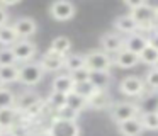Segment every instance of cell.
I'll return each instance as SVG.
<instances>
[{
  "mask_svg": "<svg viewBox=\"0 0 158 136\" xmlns=\"http://www.w3.org/2000/svg\"><path fill=\"white\" fill-rule=\"evenodd\" d=\"M9 22V14L7 10H5V7L0 5V26H4V24Z\"/></svg>",
  "mask_w": 158,
  "mask_h": 136,
  "instance_id": "35",
  "label": "cell"
},
{
  "mask_svg": "<svg viewBox=\"0 0 158 136\" xmlns=\"http://www.w3.org/2000/svg\"><path fill=\"white\" fill-rule=\"evenodd\" d=\"M85 66L89 70L95 71H109L112 66L110 54L106 53L104 49H94L89 54H85Z\"/></svg>",
  "mask_w": 158,
  "mask_h": 136,
  "instance_id": "4",
  "label": "cell"
},
{
  "mask_svg": "<svg viewBox=\"0 0 158 136\" xmlns=\"http://www.w3.org/2000/svg\"><path fill=\"white\" fill-rule=\"evenodd\" d=\"M49 14L55 20L65 22V20L73 19L75 15V5L70 0H53V3L49 5Z\"/></svg>",
  "mask_w": 158,
  "mask_h": 136,
  "instance_id": "6",
  "label": "cell"
},
{
  "mask_svg": "<svg viewBox=\"0 0 158 136\" xmlns=\"http://www.w3.org/2000/svg\"><path fill=\"white\" fill-rule=\"evenodd\" d=\"M10 49H12V53H14V56H15L17 61L27 63V61H31L32 58L36 56L38 48H36V44L32 43V41H29V39H17L10 46Z\"/></svg>",
  "mask_w": 158,
  "mask_h": 136,
  "instance_id": "5",
  "label": "cell"
},
{
  "mask_svg": "<svg viewBox=\"0 0 158 136\" xmlns=\"http://www.w3.org/2000/svg\"><path fill=\"white\" fill-rule=\"evenodd\" d=\"M100 46L106 53H117L124 48V39L116 32H107L100 37Z\"/></svg>",
  "mask_w": 158,
  "mask_h": 136,
  "instance_id": "12",
  "label": "cell"
},
{
  "mask_svg": "<svg viewBox=\"0 0 158 136\" xmlns=\"http://www.w3.org/2000/svg\"><path fill=\"white\" fill-rule=\"evenodd\" d=\"M150 39H151V37H148L146 34H141L139 31H136V32L127 34V37L124 39V48H126V49H129L131 53L139 54L141 49L146 46Z\"/></svg>",
  "mask_w": 158,
  "mask_h": 136,
  "instance_id": "10",
  "label": "cell"
},
{
  "mask_svg": "<svg viewBox=\"0 0 158 136\" xmlns=\"http://www.w3.org/2000/svg\"><path fill=\"white\" fill-rule=\"evenodd\" d=\"M21 0H0V5L2 7H12V5H17Z\"/></svg>",
  "mask_w": 158,
  "mask_h": 136,
  "instance_id": "37",
  "label": "cell"
},
{
  "mask_svg": "<svg viewBox=\"0 0 158 136\" xmlns=\"http://www.w3.org/2000/svg\"><path fill=\"white\" fill-rule=\"evenodd\" d=\"M12 27H14V31H15L19 39H27V37L34 36L36 31H38V24H36V20L31 19V17H19V19L12 24Z\"/></svg>",
  "mask_w": 158,
  "mask_h": 136,
  "instance_id": "9",
  "label": "cell"
},
{
  "mask_svg": "<svg viewBox=\"0 0 158 136\" xmlns=\"http://www.w3.org/2000/svg\"><path fill=\"white\" fill-rule=\"evenodd\" d=\"M66 105L72 109H77V111H82V109L87 107V99L77 95L75 92H68L66 94Z\"/></svg>",
  "mask_w": 158,
  "mask_h": 136,
  "instance_id": "30",
  "label": "cell"
},
{
  "mask_svg": "<svg viewBox=\"0 0 158 136\" xmlns=\"http://www.w3.org/2000/svg\"><path fill=\"white\" fill-rule=\"evenodd\" d=\"M119 90L124 95H129V97H139L144 92V82L136 75H129V77H124L119 82Z\"/></svg>",
  "mask_w": 158,
  "mask_h": 136,
  "instance_id": "8",
  "label": "cell"
},
{
  "mask_svg": "<svg viewBox=\"0 0 158 136\" xmlns=\"http://www.w3.org/2000/svg\"><path fill=\"white\" fill-rule=\"evenodd\" d=\"M78 116H80V111L72 109V107H68V105H63V107H60V109H55L53 117L55 119H65V121H77Z\"/></svg>",
  "mask_w": 158,
  "mask_h": 136,
  "instance_id": "27",
  "label": "cell"
},
{
  "mask_svg": "<svg viewBox=\"0 0 158 136\" xmlns=\"http://www.w3.org/2000/svg\"><path fill=\"white\" fill-rule=\"evenodd\" d=\"M144 87H150L151 92H155L158 88V70H156V65L155 66H150L146 77H144Z\"/></svg>",
  "mask_w": 158,
  "mask_h": 136,
  "instance_id": "32",
  "label": "cell"
},
{
  "mask_svg": "<svg viewBox=\"0 0 158 136\" xmlns=\"http://www.w3.org/2000/svg\"><path fill=\"white\" fill-rule=\"evenodd\" d=\"M70 49H72V41L65 36L55 37V39L51 41V46H49V51H53V53H56V54H61V56L68 54Z\"/></svg>",
  "mask_w": 158,
  "mask_h": 136,
  "instance_id": "20",
  "label": "cell"
},
{
  "mask_svg": "<svg viewBox=\"0 0 158 136\" xmlns=\"http://www.w3.org/2000/svg\"><path fill=\"white\" fill-rule=\"evenodd\" d=\"M15 104V94L5 87H0V109L12 107Z\"/></svg>",
  "mask_w": 158,
  "mask_h": 136,
  "instance_id": "31",
  "label": "cell"
},
{
  "mask_svg": "<svg viewBox=\"0 0 158 136\" xmlns=\"http://www.w3.org/2000/svg\"><path fill=\"white\" fill-rule=\"evenodd\" d=\"M63 61H65V56H61V54H56L53 53V51H46V54H43L41 61H39V65L43 66V70L44 71H58L63 68Z\"/></svg>",
  "mask_w": 158,
  "mask_h": 136,
  "instance_id": "13",
  "label": "cell"
},
{
  "mask_svg": "<svg viewBox=\"0 0 158 136\" xmlns=\"http://www.w3.org/2000/svg\"><path fill=\"white\" fill-rule=\"evenodd\" d=\"M66 105V94H61V92H55L51 90L49 97L46 99V107H51V109H60Z\"/></svg>",
  "mask_w": 158,
  "mask_h": 136,
  "instance_id": "29",
  "label": "cell"
},
{
  "mask_svg": "<svg viewBox=\"0 0 158 136\" xmlns=\"http://www.w3.org/2000/svg\"><path fill=\"white\" fill-rule=\"evenodd\" d=\"M85 66V54L77 53V54H65V61H63V68L68 71H73L77 68Z\"/></svg>",
  "mask_w": 158,
  "mask_h": 136,
  "instance_id": "22",
  "label": "cell"
},
{
  "mask_svg": "<svg viewBox=\"0 0 158 136\" xmlns=\"http://www.w3.org/2000/svg\"><path fill=\"white\" fill-rule=\"evenodd\" d=\"M17 39L19 37H17V34H15V31H14L12 26H9V24L0 26V46L10 48Z\"/></svg>",
  "mask_w": 158,
  "mask_h": 136,
  "instance_id": "21",
  "label": "cell"
},
{
  "mask_svg": "<svg viewBox=\"0 0 158 136\" xmlns=\"http://www.w3.org/2000/svg\"><path fill=\"white\" fill-rule=\"evenodd\" d=\"M70 78L73 82H83V80H89V75H90V70L87 66H82V68H77L73 71H68Z\"/></svg>",
  "mask_w": 158,
  "mask_h": 136,
  "instance_id": "34",
  "label": "cell"
},
{
  "mask_svg": "<svg viewBox=\"0 0 158 136\" xmlns=\"http://www.w3.org/2000/svg\"><path fill=\"white\" fill-rule=\"evenodd\" d=\"M48 136H80V126L77 121L53 117L48 126Z\"/></svg>",
  "mask_w": 158,
  "mask_h": 136,
  "instance_id": "3",
  "label": "cell"
},
{
  "mask_svg": "<svg viewBox=\"0 0 158 136\" xmlns=\"http://www.w3.org/2000/svg\"><path fill=\"white\" fill-rule=\"evenodd\" d=\"M139 121L143 124L144 129L148 131H156L158 129V114L156 111H148V112H143L139 116Z\"/></svg>",
  "mask_w": 158,
  "mask_h": 136,
  "instance_id": "25",
  "label": "cell"
},
{
  "mask_svg": "<svg viewBox=\"0 0 158 136\" xmlns=\"http://www.w3.org/2000/svg\"><path fill=\"white\" fill-rule=\"evenodd\" d=\"M39 99V95L38 94H32V92H27V94H22V97L19 99H15V104H14V107L19 111V114H21L22 111H26V109L29 107L31 104H34L36 100Z\"/></svg>",
  "mask_w": 158,
  "mask_h": 136,
  "instance_id": "28",
  "label": "cell"
},
{
  "mask_svg": "<svg viewBox=\"0 0 158 136\" xmlns=\"http://www.w3.org/2000/svg\"><path fill=\"white\" fill-rule=\"evenodd\" d=\"M0 87H4V83H2V80H0Z\"/></svg>",
  "mask_w": 158,
  "mask_h": 136,
  "instance_id": "39",
  "label": "cell"
},
{
  "mask_svg": "<svg viewBox=\"0 0 158 136\" xmlns=\"http://www.w3.org/2000/svg\"><path fill=\"white\" fill-rule=\"evenodd\" d=\"M146 2V0H124V3H126L129 9H134V7H139L143 5V3Z\"/></svg>",
  "mask_w": 158,
  "mask_h": 136,
  "instance_id": "36",
  "label": "cell"
},
{
  "mask_svg": "<svg viewBox=\"0 0 158 136\" xmlns=\"http://www.w3.org/2000/svg\"><path fill=\"white\" fill-rule=\"evenodd\" d=\"M0 136H17V133L14 129H0Z\"/></svg>",
  "mask_w": 158,
  "mask_h": 136,
  "instance_id": "38",
  "label": "cell"
},
{
  "mask_svg": "<svg viewBox=\"0 0 158 136\" xmlns=\"http://www.w3.org/2000/svg\"><path fill=\"white\" fill-rule=\"evenodd\" d=\"M72 92H75L77 95L83 99H89L90 95L95 92V87L90 83L89 80H83V82H73V87H72Z\"/></svg>",
  "mask_w": 158,
  "mask_h": 136,
  "instance_id": "24",
  "label": "cell"
},
{
  "mask_svg": "<svg viewBox=\"0 0 158 136\" xmlns=\"http://www.w3.org/2000/svg\"><path fill=\"white\" fill-rule=\"evenodd\" d=\"M72 87H73V80L70 78L68 73L58 75V77H55V80L51 82V90L61 92V94H68V92H72Z\"/></svg>",
  "mask_w": 158,
  "mask_h": 136,
  "instance_id": "18",
  "label": "cell"
},
{
  "mask_svg": "<svg viewBox=\"0 0 158 136\" xmlns=\"http://www.w3.org/2000/svg\"><path fill=\"white\" fill-rule=\"evenodd\" d=\"M44 109H46V100L44 99H41L39 97L38 100L34 102V104H31L26 111H22L21 114H24L26 117H31V119H36V117H39V116L44 112Z\"/></svg>",
  "mask_w": 158,
  "mask_h": 136,
  "instance_id": "26",
  "label": "cell"
},
{
  "mask_svg": "<svg viewBox=\"0 0 158 136\" xmlns=\"http://www.w3.org/2000/svg\"><path fill=\"white\" fill-rule=\"evenodd\" d=\"M19 77V66L17 65H9V66H0V80L2 83H12L17 82Z\"/></svg>",
  "mask_w": 158,
  "mask_h": 136,
  "instance_id": "23",
  "label": "cell"
},
{
  "mask_svg": "<svg viewBox=\"0 0 158 136\" xmlns=\"http://www.w3.org/2000/svg\"><path fill=\"white\" fill-rule=\"evenodd\" d=\"M139 56V63H144V65H150V66H155L158 61V48L155 44L153 39L148 41V44L141 49V53L138 54Z\"/></svg>",
  "mask_w": 158,
  "mask_h": 136,
  "instance_id": "15",
  "label": "cell"
},
{
  "mask_svg": "<svg viewBox=\"0 0 158 136\" xmlns=\"http://www.w3.org/2000/svg\"><path fill=\"white\" fill-rule=\"evenodd\" d=\"M112 102V97L106 88H95V92L87 99V107L94 111H109Z\"/></svg>",
  "mask_w": 158,
  "mask_h": 136,
  "instance_id": "7",
  "label": "cell"
},
{
  "mask_svg": "<svg viewBox=\"0 0 158 136\" xmlns=\"http://www.w3.org/2000/svg\"><path fill=\"white\" fill-rule=\"evenodd\" d=\"M117 131L121 133L123 136H139L141 133L144 131L143 124H141L139 117H131V119H126L123 122H117Z\"/></svg>",
  "mask_w": 158,
  "mask_h": 136,
  "instance_id": "11",
  "label": "cell"
},
{
  "mask_svg": "<svg viewBox=\"0 0 158 136\" xmlns=\"http://www.w3.org/2000/svg\"><path fill=\"white\" fill-rule=\"evenodd\" d=\"M109 111H110V119L117 124V122H123L126 119L139 116L141 109L134 102H112Z\"/></svg>",
  "mask_w": 158,
  "mask_h": 136,
  "instance_id": "2",
  "label": "cell"
},
{
  "mask_svg": "<svg viewBox=\"0 0 158 136\" xmlns=\"http://www.w3.org/2000/svg\"><path fill=\"white\" fill-rule=\"evenodd\" d=\"M114 63L119 68H133L139 63V56L136 53H131L129 49L123 48L116 53V58H114Z\"/></svg>",
  "mask_w": 158,
  "mask_h": 136,
  "instance_id": "14",
  "label": "cell"
},
{
  "mask_svg": "<svg viewBox=\"0 0 158 136\" xmlns=\"http://www.w3.org/2000/svg\"><path fill=\"white\" fill-rule=\"evenodd\" d=\"M89 82L94 85L95 88H107L110 83V73L109 71H95L90 70L89 75Z\"/></svg>",
  "mask_w": 158,
  "mask_h": 136,
  "instance_id": "19",
  "label": "cell"
},
{
  "mask_svg": "<svg viewBox=\"0 0 158 136\" xmlns=\"http://www.w3.org/2000/svg\"><path fill=\"white\" fill-rule=\"evenodd\" d=\"M15 63H17V60H15L10 48L5 46L0 48V66H9V65H15Z\"/></svg>",
  "mask_w": 158,
  "mask_h": 136,
  "instance_id": "33",
  "label": "cell"
},
{
  "mask_svg": "<svg viewBox=\"0 0 158 136\" xmlns=\"http://www.w3.org/2000/svg\"><path fill=\"white\" fill-rule=\"evenodd\" d=\"M17 116H19V111L14 107V105H12V107L0 109V129H10V128H14Z\"/></svg>",
  "mask_w": 158,
  "mask_h": 136,
  "instance_id": "16",
  "label": "cell"
},
{
  "mask_svg": "<svg viewBox=\"0 0 158 136\" xmlns=\"http://www.w3.org/2000/svg\"><path fill=\"white\" fill-rule=\"evenodd\" d=\"M114 27H116L119 32L124 34H131L138 31V24L134 22V19L127 14V15H119L116 20H114Z\"/></svg>",
  "mask_w": 158,
  "mask_h": 136,
  "instance_id": "17",
  "label": "cell"
},
{
  "mask_svg": "<svg viewBox=\"0 0 158 136\" xmlns=\"http://www.w3.org/2000/svg\"><path fill=\"white\" fill-rule=\"evenodd\" d=\"M46 71L43 70V66L39 65V61H27V63H22V66H19V77L17 82L26 87H32V85H38L43 80Z\"/></svg>",
  "mask_w": 158,
  "mask_h": 136,
  "instance_id": "1",
  "label": "cell"
}]
</instances>
